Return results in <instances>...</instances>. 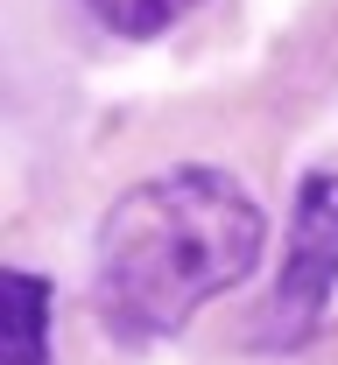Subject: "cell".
Returning <instances> with one entry per match:
<instances>
[{"label": "cell", "mask_w": 338, "mask_h": 365, "mask_svg": "<svg viewBox=\"0 0 338 365\" xmlns=\"http://www.w3.org/2000/svg\"><path fill=\"white\" fill-rule=\"evenodd\" d=\"M261 260V204L226 169H169L134 182L99 225V317L120 337H177Z\"/></svg>", "instance_id": "obj_1"}, {"label": "cell", "mask_w": 338, "mask_h": 365, "mask_svg": "<svg viewBox=\"0 0 338 365\" xmlns=\"http://www.w3.org/2000/svg\"><path fill=\"white\" fill-rule=\"evenodd\" d=\"M338 288V176L317 169L296 190V218H289V253H282V274H275V302H268V330L261 344L282 351V344H303L317 337V323L332 309Z\"/></svg>", "instance_id": "obj_2"}, {"label": "cell", "mask_w": 338, "mask_h": 365, "mask_svg": "<svg viewBox=\"0 0 338 365\" xmlns=\"http://www.w3.org/2000/svg\"><path fill=\"white\" fill-rule=\"evenodd\" d=\"M0 359L7 365H49V281L29 267H7V288H0Z\"/></svg>", "instance_id": "obj_3"}, {"label": "cell", "mask_w": 338, "mask_h": 365, "mask_svg": "<svg viewBox=\"0 0 338 365\" xmlns=\"http://www.w3.org/2000/svg\"><path fill=\"white\" fill-rule=\"evenodd\" d=\"M106 29H120V36H162L169 21H184L197 0H85Z\"/></svg>", "instance_id": "obj_4"}]
</instances>
